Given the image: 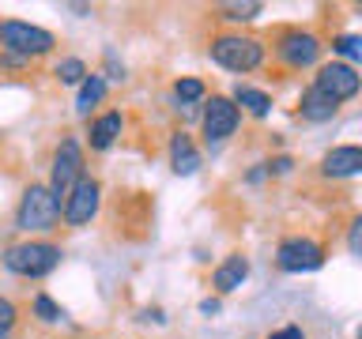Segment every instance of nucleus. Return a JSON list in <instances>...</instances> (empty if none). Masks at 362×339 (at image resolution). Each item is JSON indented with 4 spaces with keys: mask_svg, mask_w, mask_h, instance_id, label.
I'll return each instance as SVG.
<instances>
[{
    "mask_svg": "<svg viewBox=\"0 0 362 339\" xmlns=\"http://www.w3.org/2000/svg\"><path fill=\"white\" fill-rule=\"evenodd\" d=\"M208 56L219 68H226V72L245 76V72H257L264 64V42L249 38L242 30H226V34H215L208 42Z\"/></svg>",
    "mask_w": 362,
    "mask_h": 339,
    "instance_id": "nucleus-1",
    "label": "nucleus"
},
{
    "mask_svg": "<svg viewBox=\"0 0 362 339\" xmlns=\"http://www.w3.org/2000/svg\"><path fill=\"white\" fill-rule=\"evenodd\" d=\"M61 245H49V242H19V245H8L4 249V268L11 275H23V279H45L49 271H57L61 264Z\"/></svg>",
    "mask_w": 362,
    "mask_h": 339,
    "instance_id": "nucleus-2",
    "label": "nucleus"
},
{
    "mask_svg": "<svg viewBox=\"0 0 362 339\" xmlns=\"http://www.w3.org/2000/svg\"><path fill=\"white\" fill-rule=\"evenodd\" d=\"M61 211L64 208L57 203L49 185H27V192H23V200L16 208V226L23 234H45V230H53V226H57Z\"/></svg>",
    "mask_w": 362,
    "mask_h": 339,
    "instance_id": "nucleus-3",
    "label": "nucleus"
},
{
    "mask_svg": "<svg viewBox=\"0 0 362 339\" xmlns=\"http://www.w3.org/2000/svg\"><path fill=\"white\" fill-rule=\"evenodd\" d=\"M83 147H79V140H72V136H64L61 143H57L53 151V166H49V192L57 196V203L64 208V200L72 196V189L79 185V177H83Z\"/></svg>",
    "mask_w": 362,
    "mask_h": 339,
    "instance_id": "nucleus-4",
    "label": "nucleus"
},
{
    "mask_svg": "<svg viewBox=\"0 0 362 339\" xmlns=\"http://www.w3.org/2000/svg\"><path fill=\"white\" fill-rule=\"evenodd\" d=\"M325 245L317 237H305V234H291L276 245V268L287 271V275H310V271H321L325 268Z\"/></svg>",
    "mask_w": 362,
    "mask_h": 339,
    "instance_id": "nucleus-5",
    "label": "nucleus"
},
{
    "mask_svg": "<svg viewBox=\"0 0 362 339\" xmlns=\"http://www.w3.org/2000/svg\"><path fill=\"white\" fill-rule=\"evenodd\" d=\"M321 53H325V42L317 38L313 30L287 27V30H279V38H276V56H279V64H287V68H291V72H302V68H317Z\"/></svg>",
    "mask_w": 362,
    "mask_h": 339,
    "instance_id": "nucleus-6",
    "label": "nucleus"
},
{
    "mask_svg": "<svg viewBox=\"0 0 362 339\" xmlns=\"http://www.w3.org/2000/svg\"><path fill=\"white\" fill-rule=\"evenodd\" d=\"M0 45H4V53H16V56H45L57 45V38L49 30L34 27V23H23V19H4L0 23Z\"/></svg>",
    "mask_w": 362,
    "mask_h": 339,
    "instance_id": "nucleus-7",
    "label": "nucleus"
},
{
    "mask_svg": "<svg viewBox=\"0 0 362 339\" xmlns=\"http://www.w3.org/2000/svg\"><path fill=\"white\" fill-rule=\"evenodd\" d=\"M242 124V109H238L234 98L226 95H211L204 102V117H200V132L208 143H226Z\"/></svg>",
    "mask_w": 362,
    "mask_h": 339,
    "instance_id": "nucleus-8",
    "label": "nucleus"
},
{
    "mask_svg": "<svg viewBox=\"0 0 362 339\" xmlns=\"http://www.w3.org/2000/svg\"><path fill=\"white\" fill-rule=\"evenodd\" d=\"M313 87L325 90L328 98L336 102H351L362 90V76L355 64H344V61H328V64H317V76H313Z\"/></svg>",
    "mask_w": 362,
    "mask_h": 339,
    "instance_id": "nucleus-9",
    "label": "nucleus"
},
{
    "mask_svg": "<svg viewBox=\"0 0 362 339\" xmlns=\"http://www.w3.org/2000/svg\"><path fill=\"white\" fill-rule=\"evenodd\" d=\"M98 208H102V185H98V177L83 174L79 185L72 189V196L64 200V222L68 226H87L98 215Z\"/></svg>",
    "mask_w": 362,
    "mask_h": 339,
    "instance_id": "nucleus-10",
    "label": "nucleus"
},
{
    "mask_svg": "<svg viewBox=\"0 0 362 339\" xmlns=\"http://www.w3.org/2000/svg\"><path fill=\"white\" fill-rule=\"evenodd\" d=\"M358 174H362V147L358 143H339L321 155V177L344 181V177H358Z\"/></svg>",
    "mask_w": 362,
    "mask_h": 339,
    "instance_id": "nucleus-11",
    "label": "nucleus"
},
{
    "mask_svg": "<svg viewBox=\"0 0 362 339\" xmlns=\"http://www.w3.org/2000/svg\"><path fill=\"white\" fill-rule=\"evenodd\" d=\"M170 170L177 177H192L200 170V147L192 143L189 132H170Z\"/></svg>",
    "mask_w": 362,
    "mask_h": 339,
    "instance_id": "nucleus-12",
    "label": "nucleus"
},
{
    "mask_svg": "<svg viewBox=\"0 0 362 339\" xmlns=\"http://www.w3.org/2000/svg\"><path fill=\"white\" fill-rule=\"evenodd\" d=\"M336 113H339V102H336V98H328L325 90H317L313 83L302 90V98H298V117H302V121L325 124V121H332Z\"/></svg>",
    "mask_w": 362,
    "mask_h": 339,
    "instance_id": "nucleus-13",
    "label": "nucleus"
},
{
    "mask_svg": "<svg viewBox=\"0 0 362 339\" xmlns=\"http://www.w3.org/2000/svg\"><path fill=\"white\" fill-rule=\"evenodd\" d=\"M245 279H249V256H242V253H230L219 268L211 271V287L219 294H234Z\"/></svg>",
    "mask_w": 362,
    "mask_h": 339,
    "instance_id": "nucleus-14",
    "label": "nucleus"
},
{
    "mask_svg": "<svg viewBox=\"0 0 362 339\" xmlns=\"http://www.w3.org/2000/svg\"><path fill=\"white\" fill-rule=\"evenodd\" d=\"M121 132H124V113L121 109L102 113V117L90 121V147H95V151H110Z\"/></svg>",
    "mask_w": 362,
    "mask_h": 339,
    "instance_id": "nucleus-15",
    "label": "nucleus"
},
{
    "mask_svg": "<svg viewBox=\"0 0 362 339\" xmlns=\"http://www.w3.org/2000/svg\"><path fill=\"white\" fill-rule=\"evenodd\" d=\"M230 98L238 102V109H245V113H253V117H268V113H272V95H268V90H260V87H249V83H238Z\"/></svg>",
    "mask_w": 362,
    "mask_h": 339,
    "instance_id": "nucleus-16",
    "label": "nucleus"
},
{
    "mask_svg": "<svg viewBox=\"0 0 362 339\" xmlns=\"http://www.w3.org/2000/svg\"><path fill=\"white\" fill-rule=\"evenodd\" d=\"M102 98H106V76H102V72H90L87 83L79 87V95H76V113H79V117H87V113L95 109Z\"/></svg>",
    "mask_w": 362,
    "mask_h": 339,
    "instance_id": "nucleus-17",
    "label": "nucleus"
},
{
    "mask_svg": "<svg viewBox=\"0 0 362 339\" xmlns=\"http://www.w3.org/2000/svg\"><path fill=\"white\" fill-rule=\"evenodd\" d=\"M53 76L61 79L64 87H83L87 76H90V68H87V61H79V56H64V61L53 68Z\"/></svg>",
    "mask_w": 362,
    "mask_h": 339,
    "instance_id": "nucleus-18",
    "label": "nucleus"
},
{
    "mask_svg": "<svg viewBox=\"0 0 362 339\" xmlns=\"http://www.w3.org/2000/svg\"><path fill=\"white\" fill-rule=\"evenodd\" d=\"M174 98H177V106H197V102L208 98V87L197 76H181L174 83Z\"/></svg>",
    "mask_w": 362,
    "mask_h": 339,
    "instance_id": "nucleus-19",
    "label": "nucleus"
},
{
    "mask_svg": "<svg viewBox=\"0 0 362 339\" xmlns=\"http://www.w3.org/2000/svg\"><path fill=\"white\" fill-rule=\"evenodd\" d=\"M332 53H336V61H344V64H362V34H336Z\"/></svg>",
    "mask_w": 362,
    "mask_h": 339,
    "instance_id": "nucleus-20",
    "label": "nucleus"
},
{
    "mask_svg": "<svg viewBox=\"0 0 362 339\" xmlns=\"http://www.w3.org/2000/svg\"><path fill=\"white\" fill-rule=\"evenodd\" d=\"M264 4L260 0H238V4H219V19H230V23H253Z\"/></svg>",
    "mask_w": 362,
    "mask_h": 339,
    "instance_id": "nucleus-21",
    "label": "nucleus"
},
{
    "mask_svg": "<svg viewBox=\"0 0 362 339\" xmlns=\"http://www.w3.org/2000/svg\"><path fill=\"white\" fill-rule=\"evenodd\" d=\"M34 316H38L42 324H57V321H64V309L49 298V294H34Z\"/></svg>",
    "mask_w": 362,
    "mask_h": 339,
    "instance_id": "nucleus-22",
    "label": "nucleus"
},
{
    "mask_svg": "<svg viewBox=\"0 0 362 339\" xmlns=\"http://www.w3.org/2000/svg\"><path fill=\"white\" fill-rule=\"evenodd\" d=\"M16 321H19L16 302H11V298H0V339H4L11 328H16Z\"/></svg>",
    "mask_w": 362,
    "mask_h": 339,
    "instance_id": "nucleus-23",
    "label": "nucleus"
},
{
    "mask_svg": "<svg viewBox=\"0 0 362 339\" xmlns=\"http://www.w3.org/2000/svg\"><path fill=\"white\" fill-rule=\"evenodd\" d=\"M347 253L362 260V211H358L355 219H351V226H347Z\"/></svg>",
    "mask_w": 362,
    "mask_h": 339,
    "instance_id": "nucleus-24",
    "label": "nucleus"
},
{
    "mask_svg": "<svg viewBox=\"0 0 362 339\" xmlns=\"http://www.w3.org/2000/svg\"><path fill=\"white\" fill-rule=\"evenodd\" d=\"M291 170H294V158H291V155L268 158V177H283V174H291Z\"/></svg>",
    "mask_w": 362,
    "mask_h": 339,
    "instance_id": "nucleus-25",
    "label": "nucleus"
},
{
    "mask_svg": "<svg viewBox=\"0 0 362 339\" xmlns=\"http://www.w3.org/2000/svg\"><path fill=\"white\" fill-rule=\"evenodd\" d=\"M106 68H110V79H124V64L117 61L113 49H106Z\"/></svg>",
    "mask_w": 362,
    "mask_h": 339,
    "instance_id": "nucleus-26",
    "label": "nucleus"
},
{
    "mask_svg": "<svg viewBox=\"0 0 362 339\" xmlns=\"http://www.w3.org/2000/svg\"><path fill=\"white\" fill-rule=\"evenodd\" d=\"M268 339H305V332L298 324H287V328H279V332H272Z\"/></svg>",
    "mask_w": 362,
    "mask_h": 339,
    "instance_id": "nucleus-27",
    "label": "nucleus"
},
{
    "mask_svg": "<svg viewBox=\"0 0 362 339\" xmlns=\"http://www.w3.org/2000/svg\"><path fill=\"white\" fill-rule=\"evenodd\" d=\"M30 61H27V56H16V53H4V56H0V68H27Z\"/></svg>",
    "mask_w": 362,
    "mask_h": 339,
    "instance_id": "nucleus-28",
    "label": "nucleus"
},
{
    "mask_svg": "<svg viewBox=\"0 0 362 339\" xmlns=\"http://www.w3.org/2000/svg\"><path fill=\"white\" fill-rule=\"evenodd\" d=\"M219 309H223L219 298H204V302H200V313H204V316H219Z\"/></svg>",
    "mask_w": 362,
    "mask_h": 339,
    "instance_id": "nucleus-29",
    "label": "nucleus"
},
{
    "mask_svg": "<svg viewBox=\"0 0 362 339\" xmlns=\"http://www.w3.org/2000/svg\"><path fill=\"white\" fill-rule=\"evenodd\" d=\"M140 321H155V324H166V313L158 309V305H151V309H144V316Z\"/></svg>",
    "mask_w": 362,
    "mask_h": 339,
    "instance_id": "nucleus-30",
    "label": "nucleus"
},
{
    "mask_svg": "<svg viewBox=\"0 0 362 339\" xmlns=\"http://www.w3.org/2000/svg\"><path fill=\"white\" fill-rule=\"evenodd\" d=\"M355 339H362V324H358V332H355Z\"/></svg>",
    "mask_w": 362,
    "mask_h": 339,
    "instance_id": "nucleus-31",
    "label": "nucleus"
},
{
    "mask_svg": "<svg viewBox=\"0 0 362 339\" xmlns=\"http://www.w3.org/2000/svg\"><path fill=\"white\" fill-rule=\"evenodd\" d=\"M358 16H362V4H358Z\"/></svg>",
    "mask_w": 362,
    "mask_h": 339,
    "instance_id": "nucleus-32",
    "label": "nucleus"
}]
</instances>
